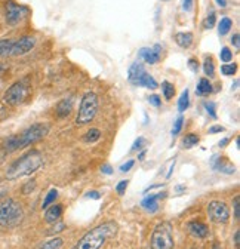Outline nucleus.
I'll list each match as a JSON object with an SVG mask.
<instances>
[{"instance_id": "1", "label": "nucleus", "mask_w": 240, "mask_h": 249, "mask_svg": "<svg viewBox=\"0 0 240 249\" xmlns=\"http://www.w3.org/2000/svg\"><path fill=\"white\" fill-rule=\"evenodd\" d=\"M49 124L48 123H36L33 126L27 128L25 131H22L18 135H14L11 138H8L3 142V150L6 153H12L18 148H24L32 145L40 140H43L48 134H49Z\"/></svg>"}, {"instance_id": "2", "label": "nucleus", "mask_w": 240, "mask_h": 249, "mask_svg": "<svg viewBox=\"0 0 240 249\" xmlns=\"http://www.w3.org/2000/svg\"><path fill=\"white\" fill-rule=\"evenodd\" d=\"M43 163V158L42 154L37 150H32L25 153L24 156L18 160H15L6 171V178L8 179H18L27 175H32L33 172H36Z\"/></svg>"}, {"instance_id": "3", "label": "nucleus", "mask_w": 240, "mask_h": 249, "mask_svg": "<svg viewBox=\"0 0 240 249\" xmlns=\"http://www.w3.org/2000/svg\"><path fill=\"white\" fill-rule=\"evenodd\" d=\"M117 231V224L113 221L104 223L95 229H92L89 233H86L73 249H100L111 236H114Z\"/></svg>"}, {"instance_id": "4", "label": "nucleus", "mask_w": 240, "mask_h": 249, "mask_svg": "<svg viewBox=\"0 0 240 249\" xmlns=\"http://www.w3.org/2000/svg\"><path fill=\"white\" fill-rule=\"evenodd\" d=\"M22 218L24 211L17 200L6 199L0 203V226L2 227H15L22 221Z\"/></svg>"}, {"instance_id": "5", "label": "nucleus", "mask_w": 240, "mask_h": 249, "mask_svg": "<svg viewBox=\"0 0 240 249\" xmlns=\"http://www.w3.org/2000/svg\"><path fill=\"white\" fill-rule=\"evenodd\" d=\"M97 113H98V97H97V93L86 92L83 95V98H82V103H80V108H79V113H77L76 123L77 124L91 123L95 119Z\"/></svg>"}, {"instance_id": "6", "label": "nucleus", "mask_w": 240, "mask_h": 249, "mask_svg": "<svg viewBox=\"0 0 240 249\" xmlns=\"http://www.w3.org/2000/svg\"><path fill=\"white\" fill-rule=\"evenodd\" d=\"M152 249H173L172 226L169 223H160L156 226L150 240Z\"/></svg>"}, {"instance_id": "7", "label": "nucleus", "mask_w": 240, "mask_h": 249, "mask_svg": "<svg viewBox=\"0 0 240 249\" xmlns=\"http://www.w3.org/2000/svg\"><path fill=\"white\" fill-rule=\"evenodd\" d=\"M128 79L135 86H144V88H148V89H156L157 88L156 79L145 71V69H144V66L141 64V62H134V64L129 67Z\"/></svg>"}, {"instance_id": "8", "label": "nucleus", "mask_w": 240, "mask_h": 249, "mask_svg": "<svg viewBox=\"0 0 240 249\" xmlns=\"http://www.w3.org/2000/svg\"><path fill=\"white\" fill-rule=\"evenodd\" d=\"M27 95H28V82L24 79L11 85V88L5 92L3 101L9 106H19L25 101Z\"/></svg>"}, {"instance_id": "9", "label": "nucleus", "mask_w": 240, "mask_h": 249, "mask_svg": "<svg viewBox=\"0 0 240 249\" xmlns=\"http://www.w3.org/2000/svg\"><path fill=\"white\" fill-rule=\"evenodd\" d=\"M207 215L211 218V221L218 224H225L230 220V209L224 202L214 200L207 205Z\"/></svg>"}, {"instance_id": "10", "label": "nucleus", "mask_w": 240, "mask_h": 249, "mask_svg": "<svg viewBox=\"0 0 240 249\" xmlns=\"http://www.w3.org/2000/svg\"><path fill=\"white\" fill-rule=\"evenodd\" d=\"M36 45V39L32 36H24L18 40H12L11 45V53L9 56H21L25 55L27 52H30Z\"/></svg>"}, {"instance_id": "11", "label": "nucleus", "mask_w": 240, "mask_h": 249, "mask_svg": "<svg viewBox=\"0 0 240 249\" xmlns=\"http://www.w3.org/2000/svg\"><path fill=\"white\" fill-rule=\"evenodd\" d=\"M28 14V9L25 6H21L15 2H8L6 3V22L9 25H17L19 24L25 15Z\"/></svg>"}, {"instance_id": "12", "label": "nucleus", "mask_w": 240, "mask_h": 249, "mask_svg": "<svg viewBox=\"0 0 240 249\" xmlns=\"http://www.w3.org/2000/svg\"><path fill=\"white\" fill-rule=\"evenodd\" d=\"M138 55L141 56V59L147 62V64H156L162 55V46L156 45L154 48H141Z\"/></svg>"}, {"instance_id": "13", "label": "nucleus", "mask_w": 240, "mask_h": 249, "mask_svg": "<svg viewBox=\"0 0 240 249\" xmlns=\"http://www.w3.org/2000/svg\"><path fill=\"white\" fill-rule=\"evenodd\" d=\"M166 197V193H159V195H150L147 196L144 200H142V208L150 212V213H153L159 209V200L160 199H165Z\"/></svg>"}, {"instance_id": "14", "label": "nucleus", "mask_w": 240, "mask_h": 249, "mask_svg": "<svg viewBox=\"0 0 240 249\" xmlns=\"http://www.w3.org/2000/svg\"><path fill=\"white\" fill-rule=\"evenodd\" d=\"M212 168L217 169V171H220V172H223V174H227V175H231V174H234V171H236L234 166H233L227 159L218 158V156H215L214 160H212Z\"/></svg>"}, {"instance_id": "15", "label": "nucleus", "mask_w": 240, "mask_h": 249, "mask_svg": "<svg viewBox=\"0 0 240 249\" xmlns=\"http://www.w3.org/2000/svg\"><path fill=\"white\" fill-rule=\"evenodd\" d=\"M189 231L194 236V237H199V239H203L209 234V229L206 224L200 223V221H191L189 224Z\"/></svg>"}, {"instance_id": "16", "label": "nucleus", "mask_w": 240, "mask_h": 249, "mask_svg": "<svg viewBox=\"0 0 240 249\" xmlns=\"http://www.w3.org/2000/svg\"><path fill=\"white\" fill-rule=\"evenodd\" d=\"M63 213V206L61 205H52L51 208H46L45 212V220L49 224H53L59 220V216Z\"/></svg>"}, {"instance_id": "17", "label": "nucleus", "mask_w": 240, "mask_h": 249, "mask_svg": "<svg viewBox=\"0 0 240 249\" xmlns=\"http://www.w3.org/2000/svg\"><path fill=\"white\" fill-rule=\"evenodd\" d=\"M73 110V101L71 100H61L56 104V113L59 117H67Z\"/></svg>"}, {"instance_id": "18", "label": "nucleus", "mask_w": 240, "mask_h": 249, "mask_svg": "<svg viewBox=\"0 0 240 249\" xmlns=\"http://www.w3.org/2000/svg\"><path fill=\"white\" fill-rule=\"evenodd\" d=\"M193 35L191 33H176L175 35V42H176V45L178 46H181V48H184V49H187V48H190L191 46V43H193Z\"/></svg>"}, {"instance_id": "19", "label": "nucleus", "mask_w": 240, "mask_h": 249, "mask_svg": "<svg viewBox=\"0 0 240 249\" xmlns=\"http://www.w3.org/2000/svg\"><path fill=\"white\" fill-rule=\"evenodd\" d=\"M212 92V85L207 79H200L199 83H197V89H196V93L197 95H207V93Z\"/></svg>"}, {"instance_id": "20", "label": "nucleus", "mask_w": 240, "mask_h": 249, "mask_svg": "<svg viewBox=\"0 0 240 249\" xmlns=\"http://www.w3.org/2000/svg\"><path fill=\"white\" fill-rule=\"evenodd\" d=\"M189 106H190V93H189V89H186L178 100V110L184 113L189 108Z\"/></svg>"}, {"instance_id": "21", "label": "nucleus", "mask_w": 240, "mask_h": 249, "mask_svg": "<svg viewBox=\"0 0 240 249\" xmlns=\"http://www.w3.org/2000/svg\"><path fill=\"white\" fill-rule=\"evenodd\" d=\"M203 71L207 77H214L215 74V64H214V59L206 56L205 58V62H203Z\"/></svg>"}, {"instance_id": "22", "label": "nucleus", "mask_w": 240, "mask_h": 249, "mask_svg": "<svg viewBox=\"0 0 240 249\" xmlns=\"http://www.w3.org/2000/svg\"><path fill=\"white\" fill-rule=\"evenodd\" d=\"M231 25H233V22H231V19L228 17L221 18L220 25H218V33H220V36H225L228 31L231 30Z\"/></svg>"}, {"instance_id": "23", "label": "nucleus", "mask_w": 240, "mask_h": 249, "mask_svg": "<svg viewBox=\"0 0 240 249\" xmlns=\"http://www.w3.org/2000/svg\"><path fill=\"white\" fill-rule=\"evenodd\" d=\"M162 92H163V95H165L166 100H172L173 95H175V86H173V83L165 80L162 83Z\"/></svg>"}, {"instance_id": "24", "label": "nucleus", "mask_w": 240, "mask_h": 249, "mask_svg": "<svg viewBox=\"0 0 240 249\" xmlns=\"http://www.w3.org/2000/svg\"><path fill=\"white\" fill-rule=\"evenodd\" d=\"M100 138H101V132H100V129H95V128H92L91 131H87L83 135V141L85 142H97Z\"/></svg>"}, {"instance_id": "25", "label": "nucleus", "mask_w": 240, "mask_h": 249, "mask_svg": "<svg viewBox=\"0 0 240 249\" xmlns=\"http://www.w3.org/2000/svg\"><path fill=\"white\" fill-rule=\"evenodd\" d=\"M63 243H64L63 239L55 237V239H52V240L43 243L39 249H61V248H63Z\"/></svg>"}, {"instance_id": "26", "label": "nucleus", "mask_w": 240, "mask_h": 249, "mask_svg": "<svg viewBox=\"0 0 240 249\" xmlns=\"http://www.w3.org/2000/svg\"><path fill=\"white\" fill-rule=\"evenodd\" d=\"M11 45H12V40L0 39V56H9V53H11Z\"/></svg>"}, {"instance_id": "27", "label": "nucleus", "mask_w": 240, "mask_h": 249, "mask_svg": "<svg viewBox=\"0 0 240 249\" xmlns=\"http://www.w3.org/2000/svg\"><path fill=\"white\" fill-rule=\"evenodd\" d=\"M56 196H58V192H56L55 189H51V190H49V193L46 195V197H45L43 203H42V208H43V209H46L49 205H52V203H53V200L56 199Z\"/></svg>"}, {"instance_id": "28", "label": "nucleus", "mask_w": 240, "mask_h": 249, "mask_svg": "<svg viewBox=\"0 0 240 249\" xmlns=\"http://www.w3.org/2000/svg\"><path fill=\"white\" fill-rule=\"evenodd\" d=\"M197 142H199V137H197V135H194V134H189V135H186V138H184V141H183V144H184V147H186V148H191V147H194Z\"/></svg>"}, {"instance_id": "29", "label": "nucleus", "mask_w": 240, "mask_h": 249, "mask_svg": "<svg viewBox=\"0 0 240 249\" xmlns=\"http://www.w3.org/2000/svg\"><path fill=\"white\" fill-rule=\"evenodd\" d=\"M215 19H217L215 12H211V14H209V15L205 18V21H203V28H205V30L212 28V27L215 25Z\"/></svg>"}, {"instance_id": "30", "label": "nucleus", "mask_w": 240, "mask_h": 249, "mask_svg": "<svg viewBox=\"0 0 240 249\" xmlns=\"http://www.w3.org/2000/svg\"><path fill=\"white\" fill-rule=\"evenodd\" d=\"M237 71V64H224V66H221V73L224 74V76H233L234 73Z\"/></svg>"}, {"instance_id": "31", "label": "nucleus", "mask_w": 240, "mask_h": 249, "mask_svg": "<svg viewBox=\"0 0 240 249\" xmlns=\"http://www.w3.org/2000/svg\"><path fill=\"white\" fill-rule=\"evenodd\" d=\"M183 123H184V117L183 116H178L176 120H175V123H173V128H172V135L173 137H176L179 134V131H181V128H183Z\"/></svg>"}, {"instance_id": "32", "label": "nucleus", "mask_w": 240, "mask_h": 249, "mask_svg": "<svg viewBox=\"0 0 240 249\" xmlns=\"http://www.w3.org/2000/svg\"><path fill=\"white\" fill-rule=\"evenodd\" d=\"M220 58H221V61L228 62V61L233 58V53H231V51H230L228 48H223V49H221V53H220Z\"/></svg>"}, {"instance_id": "33", "label": "nucleus", "mask_w": 240, "mask_h": 249, "mask_svg": "<svg viewBox=\"0 0 240 249\" xmlns=\"http://www.w3.org/2000/svg\"><path fill=\"white\" fill-rule=\"evenodd\" d=\"M205 108L207 111V114L211 117H217V110H215V104L214 103H205Z\"/></svg>"}, {"instance_id": "34", "label": "nucleus", "mask_w": 240, "mask_h": 249, "mask_svg": "<svg viewBox=\"0 0 240 249\" xmlns=\"http://www.w3.org/2000/svg\"><path fill=\"white\" fill-rule=\"evenodd\" d=\"M128 181L126 179H123V181H120L119 184H117V187H116V190H117V193L122 196V195H125V192H126V187H128Z\"/></svg>"}, {"instance_id": "35", "label": "nucleus", "mask_w": 240, "mask_h": 249, "mask_svg": "<svg viewBox=\"0 0 240 249\" xmlns=\"http://www.w3.org/2000/svg\"><path fill=\"white\" fill-rule=\"evenodd\" d=\"M145 142H147V141H145V138L139 137V138H138V140L134 142V145H132V150H134V151H138V150H141V148L145 145Z\"/></svg>"}, {"instance_id": "36", "label": "nucleus", "mask_w": 240, "mask_h": 249, "mask_svg": "<svg viewBox=\"0 0 240 249\" xmlns=\"http://www.w3.org/2000/svg\"><path fill=\"white\" fill-rule=\"evenodd\" d=\"M234 218H236V220H239V218H240V197L239 196H236L234 197Z\"/></svg>"}, {"instance_id": "37", "label": "nucleus", "mask_w": 240, "mask_h": 249, "mask_svg": "<svg viewBox=\"0 0 240 249\" xmlns=\"http://www.w3.org/2000/svg\"><path fill=\"white\" fill-rule=\"evenodd\" d=\"M148 101H150V104L154 106V107H160V104H162L159 95H150V97H148Z\"/></svg>"}, {"instance_id": "38", "label": "nucleus", "mask_w": 240, "mask_h": 249, "mask_svg": "<svg viewBox=\"0 0 240 249\" xmlns=\"http://www.w3.org/2000/svg\"><path fill=\"white\" fill-rule=\"evenodd\" d=\"M134 165H135V160H128L126 163H123L122 166H120V172H128V171H131L134 168Z\"/></svg>"}, {"instance_id": "39", "label": "nucleus", "mask_w": 240, "mask_h": 249, "mask_svg": "<svg viewBox=\"0 0 240 249\" xmlns=\"http://www.w3.org/2000/svg\"><path fill=\"white\" fill-rule=\"evenodd\" d=\"M189 67H190L191 71H197L199 70V62H197V59H194V58L189 59Z\"/></svg>"}, {"instance_id": "40", "label": "nucleus", "mask_w": 240, "mask_h": 249, "mask_svg": "<svg viewBox=\"0 0 240 249\" xmlns=\"http://www.w3.org/2000/svg\"><path fill=\"white\" fill-rule=\"evenodd\" d=\"M8 117V108L3 106V103H0V122L5 120Z\"/></svg>"}, {"instance_id": "41", "label": "nucleus", "mask_w": 240, "mask_h": 249, "mask_svg": "<svg viewBox=\"0 0 240 249\" xmlns=\"http://www.w3.org/2000/svg\"><path fill=\"white\" fill-rule=\"evenodd\" d=\"M34 187H36V181L33 179L32 182H27V185L22 189L24 193H30V190H34Z\"/></svg>"}, {"instance_id": "42", "label": "nucleus", "mask_w": 240, "mask_h": 249, "mask_svg": "<svg viewBox=\"0 0 240 249\" xmlns=\"http://www.w3.org/2000/svg\"><path fill=\"white\" fill-rule=\"evenodd\" d=\"M193 3H194V0H184V3H183V9H184L186 12L191 11V8H193Z\"/></svg>"}, {"instance_id": "43", "label": "nucleus", "mask_w": 240, "mask_h": 249, "mask_svg": "<svg viewBox=\"0 0 240 249\" xmlns=\"http://www.w3.org/2000/svg\"><path fill=\"white\" fill-rule=\"evenodd\" d=\"M231 43L234 45V48H236V49H239V48H240V36H239V33L233 35V37H231Z\"/></svg>"}, {"instance_id": "44", "label": "nucleus", "mask_w": 240, "mask_h": 249, "mask_svg": "<svg viewBox=\"0 0 240 249\" xmlns=\"http://www.w3.org/2000/svg\"><path fill=\"white\" fill-rule=\"evenodd\" d=\"M101 171H103L104 174H107V175H111V174H113V168H111L110 165H103V166H101Z\"/></svg>"}, {"instance_id": "45", "label": "nucleus", "mask_w": 240, "mask_h": 249, "mask_svg": "<svg viewBox=\"0 0 240 249\" xmlns=\"http://www.w3.org/2000/svg\"><path fill=\"white\" fill-rule=\"evenodd\" d=\"M217 132H224V128L223 126H212L209 129V134H217Z\"/></svg>"}, {"instance_id": "46", "label": "nucleus", "mask_w": 240, "mask_h": 249, "mask_svg": "<svg viewBox=\"0 0 240 249\" xmlns=\"http://www.w3.org/2000/svg\"><path fill=\"white\" fill-rule=\"evenodd\" d=\"M234 243H236V246H240V231L239 230L234 234Z\"/></svg>"}, {"instance_id": "47", "label": "nucleus", "mask_w": 240, "mask_h": 249, "mask_svg": "<svg viewBox=\"0 0 240 249\" xmlns=\"http://www.w3.org/2000/svg\"><path fill=\"white\" fill-rule=\"evenodd\" d=\"M87 197H92V199H100V193L98 192H92V193H87Z\"/></svg>"}, {"instance_id": "48", "label": "nucleus", "mask_w": 240, "mask_h": 249, "mask_svg": "<svg viewBox=\"0 0 240 249\" xmlns=\"http://www.w3.org/2000/svg\"><path fill=\"white\" fill-rule=\"evenodd\" d=\"M217 3H218L221 8H225V6H227V0H217Z\"/></svg>"}, {"instance_id": "49", "label": "nucleus", "mask_w": 240, "mask_h": 249, "mask_svg": "<svg viewBox=\"0 0 240 249\" xmlns=\"http://www.w3.org/2000/svg\"><path fill=\"white\" fill-rule=\"evenodd\" d=\"M227 142H228V140H223V141H220V147H224Z\"/></svg>"}, {"instance_id": "50", "label": "nucleus", "mask_w": 240, "mask_h": 249, "mask_svg": "<svg viewBox=\"0 0 240 249\" xmlns=\"http://www.w3.org/2000/svg\"><path fill=\"white\" fill-rule=\"evenodd\" d=\"M212 249H223L218 243H214V246H212Z\"/></svg>"}, {"instance_id": "51", "label": "nucleus", "mask_w": 240, "mask_h": 249, "mask_svg": "<svg viewBox=\"0 0 240 249\" xmlns=\"http://www.w3.org/2000/svg\"><path fill=\"white\" fill-rule=\"evenodd\" d=\"M144 156H145V151H142V153L139 154V160H142V159H144Z\"/></svg>"}, {"instance_id": "52", "label": "nucleus", "mask_w": 240, "mask_h": 249, "mask_svg": "<svg viewBox=\"0 0 240 249\" xmlns=\"http://www.w3.org/2000/svg\"><path fill=\"white\" fill-rule=\"evenodd\" d=\"M2 70H3V64H0V73H2Z\"/></svg>"}]
</instances>
